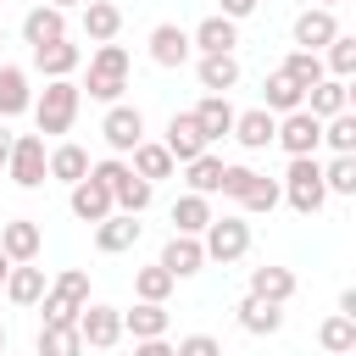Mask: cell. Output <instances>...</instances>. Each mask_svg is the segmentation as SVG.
Masks as SVG:
<instances>
[{
	"mask_svg": "<svg viewBox=\"0 0 356 356\" xmlns=\"http://www.w3.org/2000/svg\"><path fill=\"white\" fill-rule=\"evenodd\" d=\"M222 156H195V161H184V184H189V195H217V178H222Z\"/></svg>",
	"mask_w": 356,
	"mask_h": 356,
	"instance_id": "35",
	"label": "cell"
},
{
	"mask_svg": "<svg viewBox=\"0 0 356 356\" xmlns=\"http://www.w3.org/2000/svg\"><path fill=\"white\" fill-rule=\"evenodd\" d=\"M56 39H67V11H56V6H28V17H22V44L28 50H39V44H56Z\"/></svg>",
	"mask_w": 356,
	"mask_h": 356,
	"instance_id": "14",
	"label": "cell"
},
{
	"mask_svg": "<svg viewBox=\"0 0 356 356\" xmlns=\"http://www.w3.org/2000/svg\"><path fill=\"white\" fill-rule=\"evenodd\" d=\"M150 200H156V189H150L145 178H134V172H128V178H122V184L111 189V206H117V211H128V217H139V211H145Z\"/></svg>",
	"mask_w": 356,
	"mask_h": 356,
	"instance_id": "40",
	"label": "cell"
},
{
	"mask_svg": "<svg viewBox=\"0 0 356 356\" xmlns=\"http://www.w3.org/2000/svg\"><path fill=\"white\" fill-rule=\"evenodd\" d=\"M261 0H217V17H228V22H239V17H250Z\"/></svg>",
	"mask_w": 356,
	"mask_h": 356,
	"instance_id": "46",
	"label": "cell"
},
{
	"mask_svg": "<svg viewBox=\"0 0 356 356\" xmlns=\"http://www.w3.org/2000/svg\"><path fill=\"white\" fill-rule=\"evenodd\" d=\"M317 345L328 350V356H350L356 350V317H323V328H317Z\"/></svg>",
	"mask_w": 356,
	"mask_h": 356,
	"instance_id": "36",
	"label": "cell"
},
{
	"mask_svg": "<svg viewBox=\"0 0 356 356\" xmlns=\"http://www.w3.org/2000/svg\"><path fill=\"white\" fill-rule=\"evenodd\" d=\"M167 217H172V234L200 239V234H206V222H211V200H206V195H178Z\"/></svg>",
	"mask_w": 356,
	"mask_h": 356,
	"instance_id": "30",
	"label": "cell"
},
{
	"mask_svg": "<svg viewBox=\"0 0 356 356\" xmlns=\"http://www.w3.org/2000/svg\"><path fill=\"white\" fill-rule=\"evenodd\" d=\"M289 33H295V50H306V56H323V50L334 44V33H345V28H339V17H334V11H323V6H306V11L295 17V28H289Z\"/></svg>",
	"mask_w": 356,
	"mask_h": 356,
	"instance_id": "7",
	"label": "cell"
},
{
	"mask_svg": "<svg viewBox=\"0 0 356 356\" xmlns=\"http://www.w3.org/2000/svg\"><path fill=\"white\" fill-rule=\"evenodd\" d=\"M0 356H6V323H0Z\"/></svg>",
	"mask_w": 356,
	"mask_h": 356,
	"instance_id": "53",
	"label": "cell"
},
{
	"mask_svg": "<svg viewBox=\"0 0 356 356\" xmlns=\"http://www.w3.org/2000/svg\"><path fill=\"white\" fill-rule=\"evenodd\" d=\"M273 145H284V156H317V145H323V122H317L312 111H289V117H278Z\"/></svg>",
	"mask_w": 356,
	"mask_h": 356,
	"instance_id": "9",
	"label": "cell"
},
{
	"mask_svg": "<svg viewBox=\"0 0 356 356\" xmlns=\"http://www.w3.org/2000/svg\"><path fill=\"white\" fill-rule=\"evenodd\" d=\"M172 356H222V345H217L211 334H184V339L172 345Z\"/></svg>",
	"mask_w": 356,
	"mask_h": 356,
	"instance_id": "45",
	"label": "cell"
},
{
	"mask_svg": "<svg viewBox=\"0 0 356 356\" xmlns=\"http://www.w3.org/2000/svg\"><path fill=\"white\" fill-rule=\"evenodd\" d=\"M44 178H56V184H67V189H72L78 178H89V150H83V145H72V139H67V145H56V150L44 156Z\"/></svg>",
	"mask_w": 356,
	"mask_h": 356,
	"instance_id": "22",
	"label": "cell"
},
{
	"mask_svg": "<svg viewBox=\"0 0 356 356\" xmlns=\"http://www.w3.org/2000/svg\"><path fill=\"white\" fill-rule=\"evenodd\" d=\"M189 117H195V128H200V139H206V145H217V139H228V134H234V106H228V95H206Z\"/></svg>",
	"mask_w": 356,
	"mask_h": 356,
	"instance_id": "20",
	"label": "cell"
},
{
	"mask_svg": "<svg viewBox=\"0 0 356 356\" xmlns=\"http://www.w3.org/2000/svg\"><path fill=\"white\" fill-rule=\"evenodd\" d=\"M200 250H206V261H222V267L245 261V250H250V222H245V217H211L206 234H200Z\"/></svg>",
	"mask_w": 356,
	"mask_h": 356,
	"instance_id": "4",
	"label": "cell"
},
{
	"mask_svg": "<svg viewBox=\"0 0 356 356\" xmlns=\"http://www.w3.org/2000/svg\"><path fill=\"white\" fill-rule=\"evenodd\" d=\"M323 145H328L334 156H356V117H350V111L328 117V122H323Z\"/></svg>",
	"mask_w": 356,
	"mask_h": 356,
	"instance_id": "41",
	"label": "cell"
},
{
	"mask_svg": "<svg viewBox=\"0 0 356 356\" xmlns=\"http://www.w3.org/2000/svg\"><path fill=\"white\" fill-rule=\"evenodd\" d=\"M0 39H6V22H0Z\"/></svg>",
	"mask_w": 356,
	"mask_h": 356,
	"instance_id": "54",
	"label": "cell"
},
{
	"mask_svg": "<svg viewBox=\"0 0 356 356\" xmlns=\"http://www.w3.org/2000/svg\"><path fill=\"white\" fill-rule=\"evenodd\" d=\"M300 100H306V95H300V89H295L284 72H267V78H261V111L289 117V111H300Z\"/></svg>",
	"mask_w": 356,
	"mask_h": 356,
	"instance_id": "34",
	"label": "cell"
},
{
	"mask_svg": "<svg viewBox=\"0 0 356 356\" xmlns=\"http://www.w3.org/2000/svg\"><path fill=\"white\" fill-rule=\"evenodd\" d=\"M312 6H323V11H334V6H339V0H312Z\"/></svg>",
	"mask_w": 356,
	"mask_h": 356,
	"instance_id": "52",
	"label": "cell"
},
{
	"mask_svg": "<svg viewBox=\"0 0 356 356\" xmlns=\"http://www.w3.org/2000/svg\"><path fill=\"white\" fill-rule=\"evenodd\" d=\"M234 317H239V328L256 334V339H267V334L284 328V306H267V300H256V295H245V300L234 306Z\"/></svg>",
	"mask_w": 356,
	"mask_h": 356,
	"instance_id": "29",
	"label": "cell"
},
{
	"mask_svg": "<svg viewBox=\"0 0 356 356\" xmlns=\"http://www.w3.org/2000/svg\"><path fill=\"white\" fill-rule=\"evenodd\" d=\"M250 295L256 300H267V306H289V295H295V273L289 267H250Z\"/></svg>",
	"mask_w": 356,
	"mask_h": 356,
	"instance_id": "24",
	"label": "cell"
},
{
	"mask_svg": "<svg viewBox=\"0 0 356 356\" xmlns=\"http://www.w3.org/2000/svg\"><path fill=\"white\" fill-rule=\"evenodd\" d=\"M44 6H56V11H72V6H83V0H44Z\"/></svg>",
	"mask_w": 356,
	"mask_h": 356,
	"instance_id": "50",
	"label": "cell"
},
{
	"mask_svg": "<svg viewBox=\"0 0 356 356\" xmlns=\"http://www.w3.org/2000/svg\"><path fill=\"white\" fill-rule=\"evenodd\" d=\"M128 156H134V161H128V172H134V178H145L150 189H156L161 178H172V172H178V161L161 150V139H139Z\"/></svg>",
	"mask_w": 356,
	"mask_h": 356,
	"instance_id": "18",
	"label": "cell"
},
{
	"mask_svg": "<svg viewBox=\"0 0 356 356\" xmlns=\"http://www.w3.org/2000/svg\"><path fill=\"white\" fill-rule=\"evenodd\" d=\"M78 106H83V89L72 78H50L44 95L33 100V122H39V139H56L78 122Z\"/></svg>",
	"mask_w": 356,
	"mask_h": 356,
	"instance_id": "1",
	"label": "cell"
},
{
	"mask_svg": "<svg viewBox=\"0 0 356 356\" xmlns=\"http://www.w3.org/2000/svg\"><path fill=\"white\" fill-rule=\"evenodd\" d=\"M139 217H128V211H111L106 222H95V250L100 256H122V250H134L139 245Z\"/></svg>",
	"mask_w": 356,
	"mask_h": 356,
	"instance_id": "15",
	"label": "cell"
},
{
	"mask_svg": "<svg viewBox=\"0 0 356 356\" xmlns=\"http://www.w3.org/2000/svg\"><path fill=\"white\" fill-rule=\"evenodd\" d=\"M78 339H83V350H111L122 339V312L106 306V300H89L78 312Z\"/></svg>",
	"mask_w": 356,
	"mask_h": 356,
	"instance_id": "6",
	"label": "cell"
},
{
	"mask_svg": "<svg viewBox=\"0 0 356 356\" xmlns=\"http://www.w3.org/2000/svg\"><path fill=\"white\" fill-rule=\"evenodd\" d=\"M0 289H6V300H11V306H39L50 284H44V267L22 261V267H11V273H6V284H0Z\"/></svg>",
	"mask_w": 356,
	"mask_h": 356,
	"instance_id": "23",
	"label": "cell"
},
{
	"mask_svg": "<svg viewBox=\"0 0 356 356\" xmlns=\"http://www.w3.org/2000/svg\"><path fill=\"white\" fill-rule=\"evenodd\" d=\"M323 56H328V61H323V72L350 83V72H356V33H334V44H328Z\"/></svg>",
	"mask_w": 356,
	"mask_h": 356,
	"instance_id": "39",
	"label": "cell"
},
{
	"mask_svg": "<svg viewBox=\"0 0 356 356\" xmlns=\"http://www.w3.org/2000/svg\"><path fill=\"white\" fill-rule=\"evenodd\" d=\"M161 150H167V156H172V161L184 167V161L206 156L211 145L200 139V128H195V117H189V111H172V117H167V139H161Z\"/></svg>",
	"mask_w": 356,
	"mask_h": 356,
	"instance_id": "13",
	"label": "cell"
},
{
	"mask_svg": "<svg viewBox=\"0 0 356 356\" xmlns=\"http://www.w3.org/2000/svg\"><path fill=\"white\" fill-rule=\"evenodd\" d=\"M161 267H167L172 278H195V273L206 267V250H200V239H189V234H172V239H167V250H161Z\"/></svg>",
	"mask_w": 356,
	"mask_h": 356,
	"instance_id": "28",
	"label": "cell"
},
{
	"mask_svg": "<svg viewBox=\"0 0 356 356\" xmlns=\"http://www.w3.org/2000/svg\"><path fill=\"white\" fill-rule=\"evenodd\" d=\"M39 356H83V339H78V323H39V339H33Z\"/></svg>",
	"mask_w": 356,
	"mask_h": 356,
	"instance_id": "33",
	"label": "cell"
},
{
	"mask_svg": "<svg viewBox=\"0 0 356 356\" xmlns=\"http://www.w3.org/2000/svg\"><path fill=\"white\" fill-rule=\"evenodd\" d=\"M128 72H134V61H128V50L122 44H95V56H89V100H106V106H117L122 100V89H128Z\"/></svg>",
	"mask_w": 356,
	"mask_h": 356,
	"instance_id": "2",
	"label": "cell"
},
{
	"mask_svg": "<svg viewBox=\"0 0 356 356\" xmlns=\"http://www.w3.org/2000/svg\"><path fill=\"white\" fill-rule=\"evenodd\" d=\"M33 67H39L44 78H72V72L83 67V50H78L72 39H56V44H39V50H33Z\"/></svg>",
	"mask_w": 356,
	"mask_h": 356,
	"instance_id": "27",
	"label": "cell"
},
{
	"mask_svg": "<svg viewBox=\"0 0 356 356\" xmlns=\"http://www.w3.org/2000/svg\"><path fill=\"white\" fill-rule=\"evenodd\" d=\"M22 111H33L28 72H22V67H11V61H0V122H6V117H22Z\"/></svg>",
	"mask_w": 356,
	"mask_h": 356,
	"instance_id": "26",
	"label": "cell"
},
{
	"mask_svg": "<svg viewBox=\"0 0 356 356\" xmlns=\"http://www.w3.org/2000/svg\"><path fill=\"white\" fill-rule=\"evenodd\" d=\"M172 284H178V278H172V273H167L161 261H156V267H139V273H134V295H139V300H150V306H167Z\"/></svg>",
	"mask_w": 356,
	"mask_h": 356,
	"instance_id": "38",
	"label": "cell"
},
{
	"mask_svg": "<svg viewBox=\"0 0 356 356\" xmlns=\"http://www.w3.org/2000/svg\"><path fill=\"white\" fill-rule=\"evenodd\" d=\"M44 323H78V312L89 306V273L83 267H67L50 289H44Z\"/></svg>",
	"mask_w": 356,
	"mask_h": 356,
	"instance_id": "5",
	"label": "cell"
},
{
	"mask_svg": "<svg viewBox=\"0 0 356 356\" xmlns=\"http://www.w3.org/2000/svg\"><path fill=\"white\" fill-rule=\"evenodd\" d=\"M67 206H72V217L78 222H106L117 206H111V189L106 184H95V178H78L72 184V195H67Z\"/></svg>",
	"mask_w": 356,
	"mask_h": 356,
	"instance_id": "19",
	"label": "cell"
},
{
	"mask_svg": "<svg viewBox=\"0 0 356 356\" xmlns=\"http://www.w3.org/2000/svg\"><path fill=\"white\" fill-rule=\"evenodd\" d=\"M300 111H312L317 122H328V117L350 111V83H345V78H323V83H312V89H306V100H300Z\"/></svg>",
	"mask_w": 356,
	"mask_h": 356,
	"instance_id": "17",
	"label": "cell"
},
{
	"mask_svg": "<svg viewBox=\"0 0 356 356\" xmlns=\"http://www.w3.org/2000/svg\"><path fill=\"white\" fill-rule=\"evenodd\" d=\"M78 11H83V33H89V44H117V33H122V11H117L111 0H83Z\"/></svg>",
	"mask_w": 356,
	"mask_h": 356,
	"instance_id": "25",
	"label": "cell"
},
{
	"mask_svg": "<svg viewBox=\"0 0 356 356\" xmlns=\"http://www.w3.org/2000/svg\"><path fill=\"white\" fill-rule=\"evenodd\" d=\"M189 56H195V50H189V33H184L178 22H156V28H150V61H156V67L172 72V67H184Z\"/></svg>",
	"mask_w": 356,
	"mask_h": 356,
	"instance_id": "16",
	"label": "cell"
},
{
	"mask_svg": "<svg viewBox=\"0 0 356 356\" xmlns=\"http://www.w3.org/2000/svg\"><path fill=\"white\" fill-rule=\"evenodd\" d=\"M195 78H200L206 95H228V89L239 83V61H234V56H200V61H195Z\"/></svg>",
	"mask_w": 356,
	"mask_h": 356,
	"instance_id": "32",
	"label": "cell"
},
{
	"mask_svg": "<svg viewBox=\"0 0 356 356\" xmlns=\"http://www.w3.org/2000/svg\"><path fill=\"white\" fill-rule=\"evenodd\" d=\"M167 323H172V312L150 306V300H139L134 312H122V334H134V339H167Z\"/></svg>",
	"mask_w": 356,
	"mask_h": 356,
	"instance_id": "31",
	"label": "cell"
},
{
	"mask_svg": "<svg viewBox=\"0 0 356 356\" xmlns=\"http://www.w3.org/2000/svg\"><path fill=\"white\" fill-rule=\"evenodd\" d=\"M278 200H284V189H278V178H267V172H256V178H250V189L239 195V206H245V211H256V217H261V211H273Z\"/></svg>",
	"mask_w": 356,
	"mask_h": 356,
	"instance_id": "42",
	"label": "cell"
},
{
	"mask_svg": "<svg viewBox=\"0 0 356 356\" xmlns=\"http://www.w3.org/2000/svg\"><path fill=\"white\" fill-rule=\"evenodd\" d=\"M11 145H17V134H11V128H6V122H0V167H6V161H11Z\"/></svg>",
	"mask_w": 356,
	"mask_h": 356,
	"instance_id": "48",
	"label": "cell"
},
{
	"mask_svg": "<svg viewBox=\"0 0 356 356\" xmlns=\"http://www.w3.org/2000/svg\"><path fill=\"white\" fill-rule=\"evenodd\" d=\"M339 317H356V289H339Z\"/></svg>",
	"mask_w": 356,
	"mask_h": 356,
	"instance_id": "49",
	"label": "cell"
},
{
	"mask_svg": "<svg viewBox=\"0 0 356 356\" xmlns=\"http://www.w3.org/2000/svg\"><path fill=\"white\" fill-rule=\"evenodd\" d=\"M284 200L300 211V217H317L328 206V189H323V161L317 156H289V172H284Z\"/></svg>",
	"mask_w": 356,
	"mask_h": 356,
	"instance_id": "3",
	"label": "cell"
},
{
	"mask_svg": "<svg viewBox=\"0 0 356 356\" xmlns=\"http://www.w3.org/2000/svg\"><path fill=\"white\" fill-rule=\"evenodd\" d=\"M6 273H11V261H6V250H0V284H6Z\"/></svg>",
	"mask_w": 356,
	"mask_h": 356,
	"instance_id": "51",
	"label": "cell"
},
{
	"mask_svg": "<svg viewBox=\"0 0 356 356\" xmlns=\"http://www.w3.org/2000/svg\"><path fill=\"white\" fill-rule=\"evenodd\" d=\"M134 356H172L167 339H134Z\"/></svg>",
	"mask_w": 356,
	"mask_h": 356,
	"instance_id": "47",
	"label": "cell"
},
{
	"mask_svg": "<svg viewBox=\"0 0 356 356\" xmlns=\"http://www.w3.org/2000/svg\"><path fill=\"white\" fill-rule=\"evenodd\" d=\"M278 72H284V78H289V83H295L300 95H306L312 83H323V78H328V72H323V56H306V50H289Z\"/></svg>",
	"mask_w": 356,
	"mask_h": 356,
	"instance_id": "37",
	"label": "cell"
},
{
	"mask_svg": "<svg viewBox=\"0 0 356 356\" xmlns=\"http://www.w3.org/2000/svg\"><path fill=\"white\" fill-rule=\"evenodd\" d=\"M273 128H278V117L261 111V106H250V111H234V134L228 139H239L245 150H267L273 145Z\"/></svg>",
	"mask_w": 356,
	"mask_h": 356,
	"instance_id": "21",
	"label": "cell"
},
{
	"mask_svg": "<svg viewBox=\"0 0 356 356\" xmlns=\"http://www.w3.org/2000/svg\"><path fill=\"white\" fill-rule=\"evenodd\" d=\"M100 134H106V145H111V156H128L139 139H145V111L139 106H106V117H100Z\"/></svg>",
	"mask_w": 356,
	"mask_h": 356,
	"instance_id": "8",
	"label": "cell"
},
{
	"mask_svg": "<svg viewBox=\"0 0 356 356\" xmlns=\"http://www.w3.org/2000/svg\"><path fill=\"white\" fill-rule=\"evenodd\" d=\"M323 189L328 195H356V156H334L323 167Z\"/></svg>",
	"mask_w": 356,
	"mask_h": 356,
	"instance_id": "43",
	"label": "cell"
},
{
	"mask_svg": "<svg viewBox=\"0 0 356 356\" xmlns=\"http://www.w3.org/2000/svg\"><path fill=\"white\" fill-rule=\"evenodd\" d=\"M250 178H256V167H222V178H217V195H228V200H239L245 189H250Z\"/></svg>",
	"mask_w": 356,
	"mask_h": 356,
	"instance_id": "44",
	"label": "cell"
},
{
	"mask_svg": "<svg viewBox=\"0 0 356 356\" xmlns=\"http://www.w3.org/2000/svg\"><path fill=\"white\" fill-rule=\"evenodd\" d=\"M234 44H239V22H228V17H200L195 22V33H189V50H200V56H234Z\"/></svg>",
	"mask_w": 356,
	"mask_h": 356,
	"instance_id": "12",
	"label": "cell"
},
{
	"mask_svg": "<svg viewBox=\"0 0 356 356\" xmlns=\"http://www.w3.org/2000/svg\"><path fill=\"white\" fill-rule=\"evenodd\" d=\"M44 139L39 134H17V145H11V161H6V172H11V184L17 189H39L44 184Z\"/></svg>",
	"mask_w": 356,
	"mask_h": 356,
	"instance_id": "10",
	"label": "cell"
},
{
	"mask_svg": "<svg viewBox=\"0 0 356 356\" xmlns=\"http://www.w3.org/2000/svg\"><path fill=\"white\" fill-rule=\"evenodd\" d=\"M0 250H6V261H11V267L39 261V250H44L39 222H33V217H11V222H0Z\"/></svg>",
	"mask_w": 356,
	"mask_h": 356,
	"instance_id": "11",
	"label": "cell"
}]
</instances>
